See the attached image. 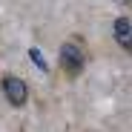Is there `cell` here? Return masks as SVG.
Returning a JSON list of instances; mask_svg holds the SVG:
<instances>
[{
    "mask_svg": "<svg viewBox=\"0 0 132 132\" xmlns=\"http://www.w3.org/2000/svg\"><path fill=\"white\" fill-rule=\"evenodd\" d=\"M57 63H60V69L69 75V78H78L83 72V66H86V52L80 46V40H66L63 46H60Z\"/></svg>",
    "mask_w": 132,
    "mask_h": 132,
    "instance_id": "obj_1",
    "label": "cell"
},
{
    "mask_svg": "<svg viewBox=\"0 0 132 132\" xmlns=\"http://www.w3.org/2000/svg\"><path fill=\"white\" fill-rule=\"evenodd\" d=\"M0 89H3V98L9 101V106H14V109L26 106V101H29V86H26L23 78H17V75H3Z\"/></svg>",
    "mask_w": 132,
    "mask_h": 132,
    "instance_id": "obj_2",
    "label": "cell"
},
{
    "mask_svg": "<svg viewBox=\"0 0 132 132\" xmlns=\"http://www.w3.org/2000/svg\"><path fill=\"white\" fill-rule=\"evenodd\" d=\"M112 35H115V43L132 55V20L129 17H118L115 26H112Z\"/></svg>",
    "mask_w": 132,
    "mask_h": 132,
    "instance_id": "obj_3",
    "label": "cell"
}]
</instances>
